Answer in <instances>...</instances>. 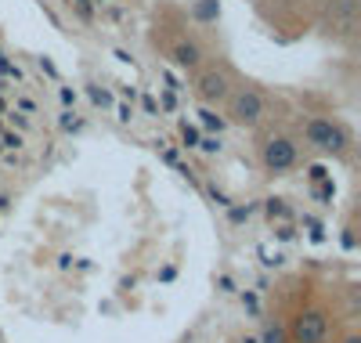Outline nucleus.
Wrapping results in <instances>:
<instances>
[{"label":"nucleus","instance_id":"412c9836","mask_svg":"<svg viewBox=\"0 0 361 343\" xmlns=\"http://www.w3.org/2000/svg\"><path fill=\"white\" fill-rule=\"evenodd\" d=\"M340 343H361V336H357V332H347V336H343Z\"/></svg>","mask_w":361,"mask_h":343},{"label":"nucleus","instance_id":"f8f14e48","mask_svg":"<svg viewBox=\"0 0 361 343\" xmlns=\"http://www.w3.org/2000/svg\"><path fill=\"white\" fill-rule=\"evenodd\" d=\"M180 138H185L188 148H199V141H202V138H199V127H188V123L180 127Z\"/></svg>","mask_w":361,"mask_h":343},{"label":"nucleus","instance_id":"20e7f679","mask_svg":"<svg viewBox=\"0 0 361 343\" xmlns=\"http://www.w3.org/2000/svg\"><path fill=\"white\" fill-rule=\"evenodd\" d=\"M231 90H235V83H231V73L224 66L199 69V76H195V98L202 105H224Z\"/></svg>","mask_w":361,"mask_h":343},{"label":"nucleus","instance_id":"9b49d317","mask_svg":"<svg viewBox=\"0 0 361 343\" xmlns=\"http://www.w3.org/2000/svg\"><path fill=\"white\" fill-rule=\"evenodd\" d=\"M253 210H257V206H228L231 224H243V221H250V217H253Z\"/></svg>","mask_w":361,"mask_h":343},{"label":"nucleus","instance_id":"423d86ee","mask_svg":"<svg viewBox=\"0 0 361 343\" xmlns=\"http://www.w3.org/2000/svg\"><path fill=\"white\" fill-rule=\"evenodd\" d=\"M202 47L195 44V40H177L173 47H170V61L177 69H199L202 66Z\"/></svg>","mask_w":361,"mask_h":343},{"label":"nucleus","instance_id":"4468645a","mask_svg":"<svg viewBox=\"0 0 361 343\" xmlns=\"http://www.w3.org/2000/svg\"><path fill=\"white\" fill-rule=\"evenodd\" d=\"M199 148L214 155V152H221V138H202V141H199Z\"/></svg>","mask_w":361,"mask_h":343},{"label":"nucleus","instance_id":"4be33fe9","mask_svg":"<svg viewBox=\"0 0 361 343\" xmlns=\"http://www.w3.org/2000/svg\"><path fill=\"white\" fill-rule=\"evenodd\" d=\"M98 4H102V0H98Z\"/></svg>","mask_w":361,"mask_h":343},{"label":"nucleus","instance_id":"9d476101","mask_svg":"<svg viewBox=\"0 0 361 343\" xmlns=\"http://www.w3.org/2000/svg\"><path fill=\"white\" fill-rule=\"evenodd\" d=\"M260 343H289V332H286L282 325H267V329L260 332Z\"/></svg>","mask_w":361,"mask_h":343},{"label":"nucleus","instance_id":"ddd939ff","mask_svg":"<svg viewBox=\"0 0 361 343\" xmlns=\"http://www.w3.org/2000/svg\"><path fill=\"white\" fill-rule=\"evenodd\" d=\"M314 184H318V188H314L318 199H333V192H336V188H333V181H325V177H322V181H314Z\"/></svg>","mask_w":361,"mask_h":343},{"label":"nucleus","instance_id":"aec40b11","mask_svg":"<svg viewBox=\"0 0 361 343\" xmlns=\"http://www.w3.org/2000/svg\"><path fill=\"white\" fill-rule=\"evenodd\" d=\"M221 289H224V293H231V289H235V282H231L228 275H221Z\"/></svg>","mask_w":361,"mask_h":343},{"label":"nucleus","instance_id":"a211bd4d","mask_svg":"<svg viewBox=\"0 0 361 343\" xmlns=\"http://www.w3.org/2000/svg\"><path fill=\"white\" fill-rule=\"evenodd\" d=\"M62 127H66V131H80V127H83V123H80V119H73V116L66 112V119H62Z\"/></svg>","mask_w":361,"mask_h":343},{"label":"nucleus","instance_id":"f3484780","mask_svg":"<svg viewBox=\"0 0 361 343\" xmlns=\"http://www.w3.org/2000/svg\"><path fill=\"white\" fill-rule=\"evenodd\" d=\"M90 98H94V105H112V98L105 95V90H90Z\"/></svg>","mask_w":361,"mask_h":343},{"label":"nucleus","instance_id":"2eb2a0df","mask_svg":"<svg viewBox=\"0 0 361 343\" xmlns=\"http://www.w3.org/2000/svg\"><path fill=\"white\" fill-rule=\"evenodd\" d=\"M275 235H279L282 242H289V239L296 235V228H293V221H289V224H279V228H275Z\"/></svg>","mask_w":361,"mask_h":343},{"label":"nucleus","instance_id":"f257e3e1","mask_svg":"<svg viewBox=\"0 0 361 343\" xmlns=\"http://www.w3.org/2000/svg\"><path fill=\"white\" fill-rule=\"evenodd\" d=\"M267 116V98H264V90L257 87H235L228 102H224V119L235 123V127H260Z\"/></svg>","mask_w":361,"mask_h":343},{"label":"nucleus","instance_id":"6ab92c4d","mask_svg":"<svg viewBox=\"0 0 361 343\" xmlns=\"http://www.w3.org/2000/svg\"><path fill=\"white\" fill-rule=\"evenodd\" d=\"M4 145H8V148H18L22 138H18V134H4Z\"/></svg>","mask_w":361,"mask_h":343},{"label":"nucleus","instance_id":"1a4fd4ad","mask_svg":"<svg viewBox=\"0 0 361 343\" xmlns=\"http://www.w3.org/2000/svg\"><path fill=\"white\" fill-rule=\"evenodd\" d=\"M195 18H202V22L221 18V4H217V0H199V4H195Z\"/></svg>","mask_w":361,"mask_h":343},{"label":"nucleus","instance_id":"dca6fc26","mask_svg":"<svg viewBox=\"0 0 361 343\" xmlns=\"http://www.w3.org/2000/svg\"><path fill=\"white\" fill-rule=\"evenodd\" d=\"M73 4H76V11H80L83 18H90V15H94V8H90V0H73Z\"/></svg>","mask_w":361,"mask_h":343},{"label":"nucleus","instance_id":"0eeeda50","mask_svg":"<svg viewBox=\"0 0 361 343\" xmlns=\"http://www.w3.org/2000/svg\"><path fill=\"white\" fill-rule=\"evenodd\" d=\"M264 213L271 217V221H279V224H289V221H293V210H289V203H286L282 195L264 199Z\"/></svg>","mask_w":361,"mask_h":343},{"label":"nucleus","instance_id":"f03ea898","mask_svg":"<svg viewBox=\"0 0 361 343\" xmlns=\"http://www.w3.org/2000/svg\"><path fill=\"white\" fill-rule=\"evenodd\" d=\"M300 163V145L293 134H267L260 145V167L267 177H286Z\"/></svg>","mask_w":361,"mask_h":343},{"label":"nucleus","instance_id":"7ed1b4c3","mask_svg":"<svg viewBox=\"0 0 361 343\" xmlns=\"http://www.w3.org/2000/svg\"><path fill=\"white\" fill-rule=\"evenodd\" d=\"M304 138L311 148L325 152V155H343L350 148V131L336 119H325V116H311L304 123Z\"/></svg>","mask_w":361,"mask_h":343},{"label":"nucleus","instance_id":"6e6552de","mask_svg":"<svg viewBox=\"0 0 361 343\" xmlns=\"http://www.w3.org/2000/svg\"><path fill=\"white\" fill-rule=\"evenodd\" d=\"M199 116H202V127H206V131H217V134H221V131L228 127V119H224L214 105H202V112H199Z\"/></svg>","mask_w":361,"mask_h":343},{"label":"nucleus","instance_id":"39448f33","mask_svg":"<svg viewBox=\"0 0 361 343\" xmlns=\"http://www.w3.org/2000/svg\"><path fill=\"white\" fill-rule=\"evenodd\" d=\"M289 339L293 343H325L329 339V315L318 307H307L293 318V329H289Z\"/></svg>","mask_w":361,"mask_h":343}]
</instances>
